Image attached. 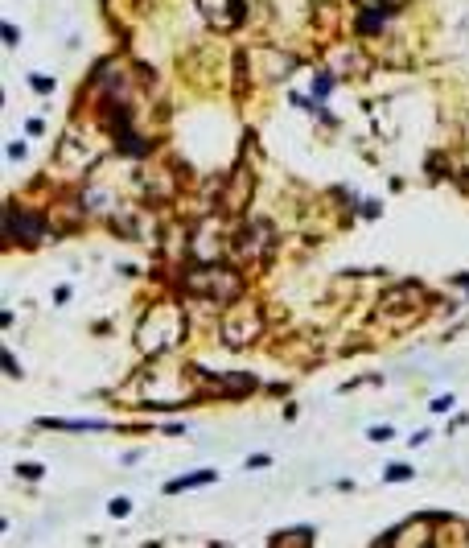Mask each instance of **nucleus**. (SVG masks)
<instances>
[{
	"mask_svg": "<svg viewBox=\"0 0 469 548\" xmlns=\"http://www.w3.org/2000/svg\"><path fill=\"white\" fill-rule=\"evenodd\" d=\"M366 437H371V441H391V437H396V433H391L387 425H375V429L366 433Z\"/></svg>",
	"mask_w": 469,
	"mask_h": 548,
	"instance_id": "nucleus-22",
	"label": "nucleus"
},
{
	"mask_svg": "<svg viewBox=\"0 0 469 548\" xmlns=\"http://www.w3.org/2000/svg\"><path fill=\"white\" fill-rule=\"evenodd\" d=\"M326 71L334 79H363V74H371V58H366V50L358 42H329Z\"/></svg>",
	"mask_w": 469,
	"mask_h": 548,
	"instance_id": "nucleus-5",
	"label": "nucleus"
},
{
	"mask_svg": "<svg viewBox=\"0 0 469 548\" xmlns=\"http://www.w3.org/2000/svg\"><path fill=\"white\" fill-rule=\"evenodd\" d=\"M107 512H112L115 520H124V515L132 512V504H128V499H112V504H107Z\"/></svg>",
	"mask_w": 469,
	"mask_h": 548,
	"instance_id": "nucleus-18",
	"label": "nucleus"
},
{
	"mask_svg": "<svg viewBox=\"0 0 469 548\" xmlns=\"http://www.w3.org/2000/svg\"><path fill=\"white\" fill-rule=\"evenodd\" d=\"M383 478H387V483H407V478H412V470H407V466H391Z\"/></svg>",
	"mask_w": 469,
	"mask_h": 548,
	"instance_id": "nucleus-20",
	"label": "nucleus"
},
{
	"mask_svg": "<svg viewBox=\"0 0 469 548\" xmlns=\"http://www.w3.org/2000/svg\"><path fill=\"white\" fill-rule=\"evenodd\" d=\"M181 285H186L190 297L210 301V306H230V301H239V297H243V277L235 269H219V260L190 269Z\"/></svg>",
	"mask_w": 469,
	"mask_h": 548,
	"instance_id": "nucleus-1",
	"label": "nucleus"
},
{
	"mask_svg": "<svg viewBox=\"0 0 469 548\" xmlns=\"http://www.w3.org/2000/svg\"><path fill=\"white\" fill-rule=\"evenodd\" d=\"M251 194H256V173H251L248 165H235V170L227 173V186H222V194H219V207L227 210V215H243V210L251 207Z\"/></svg>",
	"mask_w": 469,
	"mask_h": 548,
	"instance_id": "nucleus-7",
	"label": "nucleus"
},
{
	"mask_svg": "<svg viewBox=\"0 0 469 548\" xmlns=\"http://www.w3.org/2000/svg\"><path fill=\"white\" fill-rule=\"evenodd\" d=\"M206 483H214V470H194V475H181V478H173L165 491L178 494V491H190V486H206Z\"/></svg>",
	"mask_w": 469,
	"mask_h": 548,
	"instance_id": "nucleus-17",
	"label": "nucleus"
},
{
	"mask_svg": "<svg viewBox=\"0 0 469 548\" xmlns=\"http://www.w3.org/2000/svg\"><path fill=\"white\" fill-rule=\"evenodd\" d=\"M17 37H21V34H17V25H5V42L17 45Z\"/></svg>",
	"mask_w": 469,
	"mask_h": 548,
	"instance_id": "nucleus-25",
	"label": "nucleus"
},
{
	"mask_svg": "<svg viewBox=\"0 0 469 548\" xmlns=\"http://www.w3.org/2000/svg\"><path fill=\"white\" fill-rule=\"evenodd\" d=\"M5 367H9V376H21V367H17V359H13L9 351H5Z\"/></svg>",
	"mask_w": 469,
	"mask_h": 548,
	"instance_id": "nucleus-24",
	"label": "nucleus"
},
{
	"mask_svg": "<svg viewBox=\"0 0 469 548\" xmlns=\"http://www.w3.org/2000/svg\"><path fill=\"white\" fill-rule=\"evenodd\" d=\"M433 524H436L433 515H425V520H412V524H404V528L387 532V536H383V544H433V540H428Z\"/></svg>",
	"mask_w": 469,
	"mask_h": 548,
	"instance_id": "nucleus-14",
	"label": "nucleus"
},
{
	"mask_svg": "<svg viewBox=\"0 0 469 548\" xmlns=\"http://www.w3.org/2000/svg\"><path fill=\"white\" fill-rule=\"evenodd\" d=\"M222 227H219V219H202L198 223V231H194V240H190V256H194L198 264H214L222 256Z\"/></svg>",
	"mask_w": 469,
	"mask_h": 548,
	"instance_id": "nucleus-11",
	"label": "nucleus"
},
{
	"mask_svg": "<svg viewBox=\"0 0 469 548\" xmlns=\"http://www.w3.org/2000/svg\"><path fill=\"white\" fill-rule=\"evenodd\" d=\"M194 9L206 17V25H214L219 34H230V29H239L248 21V9H243V0H194Z\"/></svg>",
	"mask_w": 469,
	"mask_h": 548,
	"instance_id": "nucleus-9",
	"label": "nucleus"
},
{
	"mask_svg": "<svg viewBox=\"0 0 469 548\" xmlns=\"http://www.w3.org/2000/svg\"><path fill=\"white\" fill-rule=\"evenodd\" d=\"M222 330V347H230V351H243V347H251V342L264 334V309L256 306V301H230L227 314H222L219 322Z\"/></svg>",
	"mask_w": 469,
	"mask_h": 548,
	"instance_id": "nucleus-3",
	"label": "nucleus"
},
{
	"mask_svg": "<svg viewBox=\"0 0 469 548\" xmlns=\"http://www.w3.org/2000/svg\"><path fill=\"white\" fill-rule=\"evenodd\" d=\"M449 408H453V396H436L433 400V413H449Z\"/></svg>",
	"mask_w": 469,
	"mask_h": 548,
	"instance_id": "nucleus-23",
	"label": "nucleus"
},
{
	"mask_svg": "<svg viewBox=\"0 0 469 548\" xmlns=\"http://www.w3.org/2000/svg\"><path fill=\"white\" fill-rule=\"evenodd\" d=\"M313 528H288V532H276L272 536V548H313Z\"/></svg>",
	"mask_w": 469,
	"mask_h": 548,
	"instance_id": "nucleus-15",
	"label": "nucleus"
},
{
	"mask_svg": "<svg viewBox=\"0 0 469 548\" xmlns=\"http://www.w3.org/2000/svg\"><path fill=\"white\" fill-rule=\"evenodd\" d=\"M329 87H334V74H321V79H313V95H329Z\"/></svg>",
	"mask_w": 469,
	"mask_h": 548,
	"instance_id": "nucleus-19",
	"label": "nucleus"
},
{
	"mask_svg": "<svg viewBox=\"0 0 469 548\" xmlns=\"http://www.w3.org/2000/svg\"><path fill=\"white\" fill-rule=\"evenodd\" d=\"M186 338V314L178 306H152L149 318L136 330V347L144 355H165L173 342Z\"/></svg>",
	"mask_w": 469,
	"mask_h": 548,
	"instance_id": "nucleus-2",
	"label": "nucleus"
},
{
	"mask_svg": "<svg viewBox=\"0 0 469 548\" xmlns=\"http://www.w3.org/2000/svg\"><path fill=\"white\" fill-rule=\"evenodd\" d=\"M17 475H21V478H42V466H37V462H21Z\"/></svg>",
	"mask_w": 469,
	"mask_h": 548,
	"instance_id": "nucleus-21",
	"label": "nucleus"
},
{
	"mask_svg": "<svg viewBox=\"0 0 469 548\" xmlns=\"http://www.w3.org/2000/svg\"><path fill=\"white\" fill-rule=\"evenodd\" d=\"M251 387H256V376H248V371H239V376H227V379H219V396H248Z\"/></svg>",
	"mask_w": 469,
	"mask_h": 548,
	"instance_id": "nucleus-16",
	"label": "nucleus"
},
{
	"mask_svg": "<svg viewBox=\"0 0 469 548\" xmlns=\"http://www.w3.org/2000/svg\"><path fill=\"white\" fill-rule=\"evenodd\" d=\"M54 161H58V170H63V173H87L91 165L99 161V141L71 128V132L58 141V149H54Z\"/></svg>",
	"mask_w": 469,
	"mask_h": 548,
	"instance_id": "nucleus-4",
	"label": "nucleus"
},
{
	"mask_svg": "<svg viewBox=\"0 0 469 548\" xmlns=\"http://www.w3.org/2000/svg\"><path fill=\"white\" fill-rule=\"evenodd\" d=\"M309 25H313V34L329 45V37H337V29H342V9H337L334 0H313Z\"/></svg>",
	"mask_w": 469,
	"mask_h": 548,
	"instance_id": "nucleus-13",
	"label": "nucleus"
},
{
	"mask_svg": "<svg viewBox=\"0 0 469 548\" xmlns=\"http://www.w3.org/2000/svg\"><path fill=\"white\" fill-rule=\"evenodd\" d=\"M5 235L9 240H25V243H42L45 240V219L42 215H34V210H25V207H9L5 210Z\"/></svg>",
	"mask_w": 469,
	"mask_h": 548,
	"instance_id": "nucleus-12",
	"label": "nucleus"
},
{
	"mask_svg": "<svg viewBox=\"0 0 469 548\" xmlns=\"http://www.w3.org/2000/svg\"><path fill=\"white\" fill-rule=\"evenodd\" d=\"M420 301H425V289H420L416 280H399V285H391L379 293V314H387V318L420 314Z\"/></svg>",
	"mask_w": 469,
	"mask_h": 548,
	"instance_id": "nucleus-8",
	"label": "nucleus"
},
{
	"mask_svg": "<svg viewBox=\"0 0 469 548\" xmlns=\"http://www.w3.org/2000/svg\"><path fill=\"white\" fill-rule=\"evenodd\" d=\"M272 223H268V219H251V223H243V231H239V240L230 243V248H235V256H239V260H264V252L268 248H272Z\"/></svg>",
	"mask_w": 469,
	"mask_h": 548,
	"instance_id": "nucleus-10",
	"label": "nucleus"
},
{
	"mask_svg": "<svg viewBox=\"0 0 469 548\" xmlns=\"http://www.w3.org/2000/svg\"><path fill=\"white\" fill-rule=\"evenodd\" d=\"M248 63L256 66L259 83H280V79H288V74L301 66V58L288 54V50H280V45H256V50L248 54Z\"/></svg>",
	"mask_w": 469,
	"mask_h": 548,
	"instance_id": "nucleus-6",
	"label": "nucleus"
}]
</instances>
